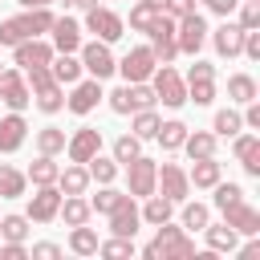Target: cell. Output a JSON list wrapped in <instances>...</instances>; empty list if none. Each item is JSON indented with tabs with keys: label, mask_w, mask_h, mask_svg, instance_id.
I'll return each instance as SVG.
<instances>
[{
	"label": "cell",
	"mask_w": 260,
	"mask_h": 260,
	"mask_svg": "<svg viewBox=\"0 0 260 260\" xmlns=\"http://www.w3.org/2000/svg\"><path fill=\"white\" fill-rule=\"evenodd\" d=\"M142 256H146V260H167V256L187 260V256H195V240H191L183 228H171V219H167V223H158V236L142 248Z\"/></svg>",
	"instance_id": "obj_1"
},
{
	"label": "cell",
	"mask_w": 260,
	"mask_h": 260,
	"mask_svg": "<svg viewBox=\"0 0 260 260\" xmlns=\"http://www.w3.org/2000/svg\"><path fill=\"white\" fill-rule=\"evenodd\" d=\"M49 24H53V12L49 8H28L24 16L0 20V45H20L28 37H41V32H49Z\"/></svg>",
	"instance_id": "obj_2"
},
{
	"label": "cell",
	"mask_w": 260,
	"mask_h": 260,
	"mask_svg": "<svg viewBox=\"0 0 260 260\" xmlns=\"http://www.w3.org/2000/svg\"><path fill=\"white\" fill-rule=\"evenodd\" d=\"M24 81H28L32 98H37V110L57 114V110L65 106V98H61V81L49 73V65H41V69H24Z\"/></svg>",
	"instance_id": "obj_3"
},
{
	"label": "cell",
	"mask_w": 260,
	"mask_h": 260,
	"mask_svg": "<svg viewBox=\"0 0 260 260\" xmlns=\"http://www.w3.org/2000/svg\"><path fill=\"white\" fill-rule=\"evenodd\" d=\"M146 32H150V53H154V61H158V65H171V61L179 57V45H175V20H171L167 12H158L154 24H150Z\"/></svg>",
	"instance_id": "obj_4"
},
{
	"label": "cell",
	"mask_w": 260,
	"mask_h": 260,
	"mask_svg": "<svg viewBox=\"0 0 260 260\" xmlns=\"http://www.w3.org/2000/svg\"><path fill=\"white\" fill-rule=\"evenodd\" d=\"M154 102H162V106H171V110H179L183 102H187V85H183V77L171 69V65H154Z\"/></svg>",
	"instance_id": "obj_5"
},
{
	"label": "cell",
	"mask_w": 260,
	"mask_h": 260,
	"mask_svg": "<svg viewBox=\"0 0 260 260\" xmlns=\"http://www.w3.org/2000/svg\"><path fill=\"white\" fill-rule=\"evenodd\" d=\"M146 106H154V89L146 81H126L122 89L110 93V110L114 114H134V110H146Z\"/></svg>",
	"instance_id": "obj_6"
},
{
	"label": "cell",
	"mask_w": 260,
	"mask_h": 260,
	"mask_svg": "<svg viewBox=\"0 0 260 260\" xmlns=\"http://www.w3.org/2000/svg\"><path fill=\"white\" fill-rule=\"evenodd\" d=\"M203 41H207V20L199 12H187V16L175 20V45H179V53H199Z\"/></svg>",
	"instance_id": "obj_7"
},
{
	"label": "cell",
	"mask_w": 260,
	"mask_h": 260,
	"mask_svg": "<svg viewBox=\"0 0 260 260\" xmlns=\"http://www.w3.org/2000/svg\"><path fill=\"white\" fill-rule=\"evenodd\" d=\"M85 28H89L98 41H106V45H110V41H118V37L126 32L122 16H118V12H110V8H98V4H93V8H85Z\"/></svg>",
	"instance_id": "obj_8"
},
{
	"label": "cell",
	"mask_w": 260,
	"mask_h": 260,
	"mask_svg": "<svg viewBox=\"0 0 260 260\" xmlns=\"http://www.w3.org/2000/svg\"><path fill=\"white\" fill-rule=\"evenodd\" d=\"M154 175H158V162L154 158H130L126 162V179H130V195L134 199H146V195H154Z\"/></svg>",
	"instance_id": "obj_9"
},
{
	"label": "cell",
	"mask_w": 260,
	"mask_h": 260,
	"mask_svg": "<svg viewBox=\"0 0 260 260\" xmlns=\"http://www.w3.org/2000/svg\"><path fill=\"white\" fill-rule=\"evenodd\" d=\"M154 65H158V61H154L150 45H138V49H130V53H126V57H122L114 69H118L126 81H146V77L154 73Z\"/></svg>",
	"instance_id": "obj_10"
},
{
	"label": "cell",
	"mask_w": 260,
	"mask_h": 260,
	"mask_svg": "<svg viewBox=\"0 0 260 260\" xmlns=\"http://www.w3.org/2000/svg\"><path fill=\"white\" fill-rule=\"evenodd\" d=\"M154 187H162V195H167L171 203H183L187 191H191V179H187V171H183L179 162H162L158 175H154Z\"/></svg>",
	"instance_id": "obj_11"
},
{
	"label": "cell",
	"mask_w": 260,
	"mask_h": 260,
	"mask_svg": "<svg viewBox=\"0 0 260 260\" xmlns=\"http://www.w3.org/2000/svg\"><path fill=\"white\" fill-rule=\"evenodd\" d=\"M106 215H110V232H114V236H130V240H134V232H138L142 215H138V207H134V195H130V191H126V195H122Z\"/></svg>",
	"instance_id": "obj_12"
},
{
	"label": "cell",
	"mask_w": 260,
	"mask_h": 260,
	"mask_svg": "<svg viewBox=\"0 0 260 260\" xmlns=\"http://www.w3.org/2000/svg\"><path fill=\"white\" fill-rule=\"evenodd\" d=\"M0 102H4L8 110H24V106L32 102V89H28V81H24L20 69H4V73H0Z\"/></svg>",
	"instance_id": "obj_13"
},
{
	"label": "cell",
	"mask_w": 260,
	"mask_h": 260,
	"mask_svg": "<svg viewBox=\"0 0 260 260\" xmlns=\"http://www.w3.org/2000/svg\"><path fill=\"white\" fill-rule=\"evenodd\" d=\"M114 65H118V61H114V53H110V45H106V41H89V45L81 49V69H85V73H93L98 81H102V77H110V73H114Z\"/></svg>",
	"instance_id": "obj_14"
},
{
	"label": "cell",
	"mask_w": 260,
	"mask_h": 260,
	"mask_svg": "<svg viewBox=\"0 0 260 260\" xmlns=\"http://www.w3.org/2000/svg\"><path fill=\"white\" fill-rule=\"evenodd\" d=\"M57 207H61V191H57V183H45L28 199V219L32 223H49V219H57Z\"/></svg>",
	"instance_id": "obj_15"
},
{
	"label": "cell",
	"mask_w": 260,
	"mask_h": 260,
	"mask_svg": "<svg viewBox=\"0 0 260 260\" xmlns=\"http://www.w3.org/2000/svg\"><path fill=\"white\" fill-rule=\"evenodd\" d=\"M65 150H69V162H89V158L102 150V130H98V126H81V130L65 142Z\"/></svg>",
	"instance_id": "obj_16"
},
{
	"label": "cell",
	"mask_w": 260,
	"mask_h": 260,
	"mask_svg": "<svg viewBox=\"0 0 260 260\" xmlns=\"http://www.w3.org/2000/svg\"><path fill=\"white\" fill-rule=\"evenodd\" d=\"M16 53V65L20 69H41V65H49L53 61V45H45V41H37V37H28V41H20V45H12Z\"/></svg>",
	"instance_id": "obj_17"
},
{
	"label": "cell",
	"mask_w": 260,
	"mask_h": 260,
	"mask_svg": "<svg viewBox=\"0 0 260 260\" xmlns=\"http://www.w3.org/2000/svg\"><path fill=\"white\" fill-rule=\"evenodd\" d=\"M49 32H53V49H57V53H73V49H81V28H77V20H69V16H53Z\"/></svg>",
	"instance_id": "obj_18"
},
{
	"label": "cell",
	"mask_w": 260,
	"mask_h": 260,
	"mask_svg": "<svg viewBox=\"0 0 260 260\" xmlns=\"http://www.w3.org/2000/svg\"><path fill=\"white\" fill-rule=\"evenodd\" d=\"M98 102H102V81H98V77H89V81L77 77V81H73V93H69V110H73V114H89Z\"/></svg>",
	"instance_id": "obj_19"
},
{
	"label": "cell",
	"mask_w": 260,
	"mask_h": 260,
	"mask_svg": "<svg viewBox=\"0 0 260 260\" xmlns=\"http://www.w3.org/2000/svg\"><path fill=\"white\" fill-rule=\"evenodd\" d=\"M223 223H232L240 236H256V232H260V211H256V207H248V203L240 199V203L223 207Z\"/></svg>",
	"instance_id": "obj_20"
},
{
	"label": "cell",
	"mask_w": 260,
	"mask_h": 260,
	"mask_svg": "<svg viewBox=\"0 0 260 260\" xmlns=\"http://www.w3.org/2000/svg\"><path fill=\"white\" fill-rule=\"evenodd\" d=\"M211 45H215V53H219V57H240V45H244V28H240V24H232V20L223 16V24L211 32Z\"/></svg>",
	"instance_id": "obj_21"
},
{
	"label": "cell",
	"mask_w": 260,
	"mask_h": 260,
	"mask_svg": "<svg viewBox=\"0 0 260 260\" xmlns=\"http://www.w3.org/2000/svg\"><path fill=\"white\" fill-rule=\"evenodd\" d=\"M24 134H28V126H24V118H20V110H12L8 118H0V150H4V154H12V150H20V142H24Z\"/></svg>",
	"instance_id": "obj_22"
},
{
	"label": "cell",
	"mask_w": 260,
	"mask_h": 260,
	"mask_svg": "<svg viewBox=\"0 0 260 260\" xmlns=\"http://www.w3.org/2000/svg\"><path fill=\"white\" fill-rule=\"evenodd\" d=\"M236 158L244 162V171L252 179H260V138L256 134H240L236 138Z\"/></svg>",
	"instance_id": "obj_23"
},
{
	"label": "cell",
	"mask_w": 260,
	"mask_h": 260,
	"mask_svg": "<svg viewBox=\"0 0 260 260\" xmlns=\"http://www.w3.org/2000/svg\"><path fill=\"white\" fill-rule=\"evenodd\" d=\"M89 187V171L81 167V162H73V167H65V171H57V191L61 195H81Z\"/></svg>",
	"instance_id": "obj_24"
},
{
	"label": "cell",
	"mask_w": 260,
	"mask_h": 260,
	"mask_svg": "<svg viewBox=\"0 0 260 260\" xmlns=\"http://www.w3.org/2000/svg\"><path fill=\"white\" fill-rule=\"evenodd\" d=\"M203 232H207V248H211V252H236L240 232H236L232 223H211V219H207Z\"/></svg>",
	"instance_id": "obj_25"
},
{
	"label": "cell",
	"mask_w": 260,
	"mask_h": 260,
	"mask_svg": "<svg viewBox=\"0 0 260 260\" xmlns=\"http://www.w3.org/2000/svg\"><path fill=\"white\" fill-rule=\"evenodd\" d=\"M57 215L69 223V228H77V223H89V215H93V207L81 199V195H65V203L57 207Z\"/></svg>",
	"instance_id": "obj_26"
},
{
	"label": "cell",
	"mask_w": 260,
	"mask_h": 260,
	"mask_svg": "<svg viewBox=\"0 0 260 260\" xmlns=\"http://www.w3.org/2000/svg\"><path fill=\"white\" fill-rule=\"evenodd\" d=\"M49 73H53L61 85H73V81L81 77V61H77L73 53H61V57H53V61H49Z\"/></svg>",
	"instance_id": "obj_27"
},
{
	"label": "cell",
	"mask_w": 260,
	"mask_h": 260,
	"mask_svg": "<svg viewBox=\"0 0 260 260\" xmlns=\"http://www.w3.org/2000/svg\"><path fill=\"white\" fill-rule=\"evenodd\" d=\"M195 167L187 171V179L195 183V187H215L219 183V162H215V154L211 158H191Z\"/></svg>",
	"instance_id": "obj_28"
},
{
	"label": "cell",
	"mask_w": 260,
	"mask_h": 260,
	"mask_svg": "<svg viewBox=\"0 0 260 260\" xmlns=\"http://www.w3.org/2000/svg\"><path fill=\"white\" fill-rule=\"evenodd\" d=\"M183 150L191 154V158H211L215 154V134H207V130H187V138H183Z\"/></svg>",
	"instance_id": "obj_29"
},
{
	"label": "cell",
	"mask_w": 260,
	"mask_h": 260,
	"mask_svg": "<svg viewBox=\"0 0 260 260\" xmlns=\"http://www.w3.org/2000/svg\"><path fill=\"white\" fill-rule=\"evenodd\" d=\"M171 211H175V203H171L167 195H146V207H142L138 215H142L146 223H154V228H158V223H167V219H171Z\"/></svg>",
	"instance_id": "obj_30"
},
{
	"label": "cell",
	"mask_w": 260,
	"mask_h": 260,
	"mask_svg": "<svg viewBox=\"0 0 260 260\" xmlns=\"http://www.w3.org/2000/svg\"><path fill=\"white\" fill-rule=\"evenodd\" d=\"M69 252H77V256H98V232L85 228V223H77V228L69 232Z\"/></svg>",
	"instance_id": "obj_31"
},
{
	"label": "cell",
	"mask_w": 260,
	"mask_h": 260,
	"mask_svg": "<svg viewBox=\"0 0 260 260\" xmlns=\"http://www.w3.org/2000/svg\"><path fill=\"white\" fill-rule=\"evenodd\" d=\"M154 138L162 142V150H179V146H183V138H187V126H183L179 118H171V122H158Z\"/></svg>",
	"instance_id": "obj_32"
},
{
	"label": "cell",
	"mask_w": 260,
	"mask_h": 260,
	"mask_svg": "<svg viewBox=\"0 0 260 260\" xmlns=\"http://www.w3.org/2000/svg\"><path fill=\"white\" fill-rule=\"evenodd\" d=\"M24 175L16 171V167H8V162H0V199H16V195H24Z\"/></svg>",
	"instance_id": "obj_33"
},
{
	"label": "cell",
	"mask_w": 260,
	"mask_h": 260,
	"mask_svg": "<svg viewBox=\"0 0 260 260\" xmlns=\"http://www.w3.org/2000/svg\"><path fill=\"white\" fill-rule=\"evenodd\" d=\"M228 98H232V102H240V106L256 102V81H252L248 73H236V77H228Z\"/></svg>",
	"instance_id": "obj_34"
},
{
	"label": "cell",
	"mask_w": 260,
	"mask_h": 260,
	"mask_svg": "<svg viewBox=\"0 0 260 260\" xmlns=\"http://www.w3.org/2000/svg\"><path fill=\"white\" fill-rule=\"evenodd\" d=\"M65 142H69V138H65L61 126H45V130H37V150H41V154H61Z\"/></svg>",
	"instance_id": "obj_35"
},
{
	"label": "cell",
	"mask_w": 260,
	"mask_h": 260,
	"mask_svg": "<svg viewBox=\"0 0 260 260\" xmlns=\"http://www.w3.org/2000/svg\"><path fill=\"white\" fill-rule=\"evenodd\" d=\"M57 171H61V167L53 162V154H41V158L28 167V175H24V179H32L37 187H45V183H57Z\"/></svg>",
	"instance_id": "obj_36"
},
{
	"label": "cell",
	"mask_w": 260,
	"mask_h": 260,
	"mask_svg": "<svg viewBox=\"0 0 260 260\" xmlns=\"http://www.w3.org/2000/svg\"><path fill=\"white\" fill-rule=\"evenodd\" d=\"M211 130H215V138H236V134L244 130V118H240L236 110H219V114H215V126H211Z\"/></svg>",
	"instance_id": "obj_37"
},
{
	"label": "cell",
	"mask_w": 260,
	"mask_h": 260,
	"mask_svg": "<svg viewBox=\"0 0 260 260\" xmlns=\"http://www.w3.org/2000/svg\"><path fill=\"white\" fill-rule=\"evenodd\" d=\"M85 171H89V179H98V183H114V179H118V158H102V154H93Z\"/></svg>",
	"instance_id": "obj_38"
},
{
	"label": "cell",
	"mask_w": 260,
	"mask_h": 260,
	"mask_svg": "<svg viewBox=\"0 0 260 260\" xmlns=\"http://www.w3.org/2000/svg\"><path fill=\"white\" fill-rule=\"evenodd\" d=\"M138 154H142V138H138V134L114 138V158H118V162H130V158H138Z\"/></svg>",
	"instance_id": "obj_39"
},
{
	"label": "cell",
	"mask_w": 260,
	"mask_h": 260,
	"mask_svg": "<svg viewBox=\"0 0 260 260\" xmlns=\"http://www.w3.org/2000/svg\"><path fill=\"white\" fill-rule=\"evenodd\" d=\"M0 236L24 244V236H28V215H4V219H0Z\"/></svg>",
	"instance_id": "obj_40"
},
{
	"label": "cell",
	"mask_w": 260,
	"mask_h": 260,
	"mask_svg": "<svg viewBox=\"0 0 260 260\" xmlns=\"http://www.w3.org/2000/svg\"><path fill=\"white\" fill-rule=\"evenodd\" d=\"M158 122H162V118H158L150 106H146V110H134V134H138V138H154Z\"/></svg>",
	"instance_id": "obj_41"
},
{
	"label": "cell",
	"mask_w": 260,
	"mask_h": 260,
	"mask_svg": "<svg viewBox=\"0 0 260 260\" xmlns=\"http://www.w3.org/2000/svg\"><path fill=\"white\" fill-rule=\"evenodd\" d=\"M207 219H211V215H207L203 203H187V207H183V232H203Z\"/></svg>",
	"instance_id": "obj_42"
},
{
	"label": "cell",
	"mask_w": 260,
	"mask_h": 260,
	"mask_svg": "<svg viewBox=\"0 0 260 260\" xmlns=\"http://www.w3.org/2000/svg\"><path fill=\"white\" fill-rule=\"evenodd\" d=\"M154 16H158V8H150L146 0H138V4L130 8V28H138V32H146V28L154 24Z\"/></svg>",
	"instance_id": "obj_43"
},
{
	"label": "cell",
	"mask_w": 260,
	"mask_h": 260,
	"mask_svg": "<svg viewBox=\"0 0 260 260\" xmlns=\"http://www.w3.org/2000/svg\"><path fill=\"white\" fill-rule=\"evenodd\" d=\"M187 102L211 106V102H215V81H187Z\"/></svg>",
	"instance_id": "obj_44"
},
{
	"label": "cell",
	"mask_w": 260,
	"mask_h": 260,
	"mask_svg": "<svg viewBox=\"0 0 260 260\" xmlns=\"http://www.w3.org/2000/svg\"><path fill=\"white\" fill-rule=\"evenodd\" d=\"M244 199V187L240 183H215V207L223 211V207H232V203H240Z\"/></svg>",
	"instance_id": "obj_45"
},
{
	"label": "cell",
	"mask_w": 260,
	"mask_h": 260,
	"mask_svg": "<svg viewBox=\"0 0 260 260\" xmlns=\"http://www.w3.org/2000/svg\"><path fill=\"white\" fill-rule=\"evenodd\" d=\"M98 252H102V256H110V260H122V256H130V252H134V244H130V236H114V240L98 244Z\"/></svg>",
	"instance_id": "obj_46"
},
{
	"label": "cell",
	"mask_w": 260,
	"mask_h": 260,
	"mask_svg": "<svg viewBox=\"0 0 260 260\" xmlns=\"http://www.w3.org/2000/svg\"><path fill=\"white\" fill-rule=\"evenodd\" d=\"M240 28H260V0H240Z\"/></svg>",
	"instance_id": "obj_47"
},
{
	"label": "cell",
	"mask_w": 260,
	"mask_h": 260,
	"mask_svg": "<svg viewBox=\"0 0 260 260\" xmlns=\"http://www.w3.org/2000/svg\"><path fill=\"white\" fill-rule=\"evenodd\" d=\"M118 199H122V191H114L110 183H102V191H98V195L89 199V207H93V211H110V207H114Z\"/></svg>",
	"instance_id": "obj_48"
},
{
	"label": "cell",
	"mask_w": 260,
	"mask_h": 260,
	"mask_svg": "<svg viewBox=\"0 0 260 260\" xmlns=\"http://www.w3.org/2000/svg\"><path fill=\"white\" fill-rule=\"evenodd\" d=\"M187 81H215V65H207V61H195V65L187 69Z\"/></svg>",
	"instance_id": "obj_49"
},
{
	"label": "cell",
	"mask_w": 260,
	"mask_h": 260,
	"mask_svg": "<svg viewBox=\"0 0 260 260\" xmlns=\"http://www.w3.org/2000/svg\"><path fill=\"white\" fill-rule=\"evenodd\" d=\"M162 12H167L171 20H179V16L195 12V0H167V4H162Z\"/></svg>",
	"instance_id": "obj_50"
},
{
	"label": "cell",
	"mask_w": 260,
	"mask_h": 260,
	"mask_svg": "<svg viewBox=\"0 0 260 260\" xmlns=\"http://www.w3.org/2000/svg\"><path fill=\"white\" fill-rule=\"evenodd\" d=\"M24 256H28V248L16 244V240H8V244L0 248V260H24Z\"/></svg>",
	"instance_id": "obj_51"
},
{
	"label": "cell",
	"mask_w": 260,
	"mask_h": 260,
	"mask_svg": "<svg viewBox=\"0 0 260 260\" xmlns=\"http://www.w3.org/2000/svg\"><path fill=\"white\" fill-rule=\"evenodd\" d=\"M28 256H37V260H57L61 256V248L57 244H32V252Z\"/></svg>",
	"instance_id": "obj_52"
},
{
	"label": "cell",
	"mask_w": 260,
	"mask_h": 260,
	"mask_svg": "<svg viewBox=\"0 0 260 260\" xmlns=\"http://www.w3.org/2000/svg\"><path fill=\"white\" fill-rule=\"evenodd\" d=\"M236 4H240V0H207V8H211L215 16H232V12H236Z\"/></svg>",
	"instance_id": "obj_53"
},
{
	"label": "cell",
	"mask_w": 260,
	"mask_h": 260,
	"mask_svg": "<svg viewBox=\"0 0 260 260\" xmlns=\"http://www.w3.org/2000/svg\"><path fill=\"white\" fill-rule=\"evenodd\" d=\"M244 122H248L252 130H260V106H256V102H248V114H244Z\"/></svg>",
	"instance_id": "obj_54"
},
{
	"label": "cell",
	"mask_w": 260,
	"mask_h": 260,
	"mask_svg": "<svg viewBox=\"0 0 260 260\" xmlns=\"http://www.w3.org/2000/svg\"><path fill=\"white\" fill-rule=\"evenodd\" d=\"M256 256H260V244H256V240H252V244H244V248H240V260H256Z\"/></svg>",
	"instance_id": "obj_55"
},
{
	"label": "cell",
	"mask_w": 260,
	"mask_h": 260,
	"mask_svg": "<svg viewBox=\"0 0 260 260\" xmlns=\"http://www.w3.org/2000/svg\"><path fill=\"white\" fill-rule=\"evenodd\" d=\"M20 8H49V0H16Z\"/></svg>",
	"instance_id": "obj_56"
},
{
	"label": "cell",
	"mask_w": 260,
	"mask_h": 260,
	"mask_svg": "<svg viewBox=\"0 0 260 260\" xmlns=\"http://www.w3.org/2000/svg\"><path fill=\"white\" fill-rule=\"evenodd\" d=\"M65 4H77V8H93L98 0H65Z\"/></svg>",
	"instance_id": "obj_57"
},
{
	"label": "cell",
	"mask_w": 260,
	"mask_h": 260,
	"mask_svg": "<svg viewBox=\"0 0 260 260\" xmlns=\"http://www.w3.org/2000/svg\"><path fill=\"white\" fill-rule=\"evenodd\" d=\"M146 4H150V8H158V12H162V4H167V0H146Z\"/></svg>",
	"instance_id": "obj_58"
},
{
	"label": "cell",
	"mask_w": 260,
	"mask_h": 260,
	"mask_svg": "<svg viewBox=\"0 0 260 260\" xmlns=\"http://www.w3.org/2000/svg\"><path fill=\"white\" fill-rule=\"evenodd\" d=\"M0 73H4V65H0Z\"/></svg>",
	"instance_id": "obj_59"
}]
</instances>
